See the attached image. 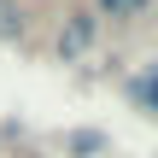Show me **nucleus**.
<instances>
[{"label":"nucleus","instance_id":"f257e3e1","mask_svg":"<svg viewBox=\"0 0 158 158\" xmlns=\"http://www.w3.org/2000/svg\"><path fill=\"white\" fill-rule=\"evenodd\" d=\"M129 94H135L141 111H152V117H158V70H141V76L129 82Z\"/></svg>","mask_w":158,"mask_h":158},{"label":"nucleus","instance_id":"f03ea898","mask_svg":"<svg viewBox=\"0 0 158 158\" xmlns=\"http://www.w3.org/2000/svg\"><path fill=\"white\" fill-rule=\"evenodd\" d=\"M88 41H94V23H88V18H76V23L64 29V53H76V47H88Z\"/></svg>","mask_w":158,"mask_h":158},{"label":"nucleus","instance_id":"7ed1b4c3","mask_svg":"<svg viewBox=\"0 0 158 158\" xmlns=\"http://www.w3.org/2000/svg\"><path fill=\"white\" fill-rule=\"evenodd\" d=\"M135 6H147V0H100V12H135Z\"/></svg>","mask_w":158,"mask_h":158}]
</instances>
